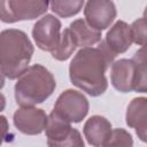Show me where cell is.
I'll return each mask as SVG.
<instances>
[{
	"label": "cell",
	"instance_id": "ffe728a7",
	"mask_svg": "<svg viewBox=\"0 0 147 147\" xmlns=\"http://www.w3.org/2000/svg\"><path fill=\"white\" fill-rule=\"evenodd\" d=\"M8 130H9V124H8L7 117L3 115H0V146L5 141L8 134Z\"/></svg>",
	"mask_w": 147,
	"mask_h": 147
},
{
	"label": "cell",
	"instance_id": "5b68a950",
	"mask_svg": "<svg viewBox=\"0 0 147 147\" xmlns=\"http://www.w3.org/2000/svg\"><path fill=\"white\" fill-rule=\"evenodd\" d=\"M49 7L44 0H0V21L16 23L30 21L44 15Z\"/></svg>",
	"mask_w": 147,
	"mask_h": 147
},
{
	"label": "cell",
	"instance_id": "ba28073f",
	"mask_svg": "<svg viewBox=\"0 0 147 147\" xmlns=\"http://www.w3.org/2000/svg\"><path fill=\"white\" fill-rule=\"evenodd\" d=\"M116 15V6L109 0H90L84 5L85 22L100 32L113 24Z\"/></svg>",
	"mask_w": 147,
	"mask_h": 147
},
{
	"label": "cell",
	"instance_id": "3957f363",
	"mask_svg": "<svg viewBox=\"0 0 147 147\" xmlns=\"http://www.w3.org/2000/svg\"><path fill=\"white\" fill-rule=\"evenodd\" d=\"M56 80L53 74L41 64L30 65L14 86L15 100L21 107H33L46 101L55 91Z\"/></svg>",
	"mask_w": 147,
	"mask_h": 147
},
{
	"label": "cell",
	"instance_id": "5bb4252c",
	"mask_svg": "<svg viewBox=\"0 0 147 147\" xmlns=\"http://www.w3.org/2000/svg\"><path fill=\"white\" fill-rule=\"evenodd\" d=\"M77 47H91L101 41V32L91 28L84 18H77L68 28Z\"/></svg>",
	"mask_w": 147,
	"mask_h": 147
},
{
	"label": "cell",
	"instance_id": "4fadbf2b",
	"mask_svg": "<svg viewBox=\"0 0 147 147\" xmlns=\"http://www.w3.org/2000/svg\"><path fill=\"white\" fill-rule=\"evenodd\" d=\"M111 130V123L101 115L91 116L83 127L84 137L92 147H102Z\"/></svg>",
	"mask_w": 147,
	"mask_h": 147
},
{
	"label": "cell",
	"instance_id": "277c9868",
	"mask_svg": "<svg viewBox=\"0 0 147 147\" xmlns=\"http://www.w3.org/2000/svg\"><path fill=\"white\" fill-rule=\"evenodd\" d=\"M45 134L48 147H85L80 132L53 110L48 115Z\"/></svg>",
	"mask_w": 147,
	"mask_h": 147
},
{
	"label": "cell",
	"instance_id": "8992f818",
	"mask_svg": "<svg viewBox=\"0 0 147 147\" xmlns=\"http://www.w3.org/2000/svg\"><path fill=\"white\" fill-rule=\"evenodd\" d=\"M88 109L87 98L82 92L68 88L56 99L53 111L69 123H79L86 117Z\"/></svg>",
	"mask_w": 147,
	"mask_h": 147
},
{
	"label": "cell",
	"instance_id": "30bf717a",
	"mask_svg": "<svg viewBox=\"0 0 147 147\" xmlns=\"http://www.w3.org/2000/svg\"><path fill=\"white\" fill-rule=\"evenodd\" d=\"M110 83L118 92L129 93L134 91L136 68L131 59H119L111 63Z\"/></svg>",
	"mask_w": 147,
	"mask_h": 147
},
{
	"label": "cell",
	"instance_id": "6da1fadb",
	"mask_svg": "<svg viewBox=\"0 0 147 147\" xmlns=\"http://www.w3.org/2000/svg\"><path fill=\"white\" fill-rule=\"evenodd\" d=\"M114 60L103 40L98 47L80 48L69 64L70 82L91 96L102 95L108 88L106 71Z\"/></svg>",
	"mask_w": 147,
	"mask_h": 147
},
{
	"label": "cell",
	"instance_id": "7c38bea8",
	"mask_svg": "<svg viewBox=\"0 0 147 147\" xmlns=\"http://www.w3.org/2000/svg\"><path fill=\"white\" fill-rule=\"evenodd\" d=\"M146 117H147V99L145 96H138L132 99L126 108L125 121L126 124L136 130L138 138L146 141Z\"/></svg>",
	"mask_w": 147,
	"mask_h": 147
},
{
	"label": "cell",
	"instance_id": "d6986e66",
	"mask_svg": "<svg viewBox=\"0 0 147 147\" xmlns=\"http://www.w3.org/2000/svg\"><path fill=\"white\" fill-rule=\"evenodd\" d=\"M132 42L145 47V40H146V18L145 16L136 20L130 25Z\"/></svg>",
	"mask_w": 147,
	"mask_h": 147
},
{
	"label": "cell",
	"instance_id": "9a60e30c",
	"mask_svg": "<svg viewBox=\"0 0 147 147\" xmlns=\"http://www.w3.org/2000/svg\"><path fill=\"white\" fill-rule=\"evenodd\" d=\"M136 68V84L134 91L140 93H146L147 91V76H146V53L145 47L138 49L131 59Z\"/></svg>",
	"mask_w": 147,
	"mask_h": 147
},
{
	"label": "cell",
	"instance_id": "7a4b0ae2",
	"mask_svg": "<svg viewBox=\"0 0 147 147\" xmlns=\"http://www.w3.org/2000/svg\"><path fill=\"white\" fill-rule=\"evenodd\" d=\"M34 53L28 34L18 29L0 32V70L10 79H17L28 68Z\"/></svg>",
	"mask_w": 147,
	"mask_h": 147
},
{
	"label": "cell",
	"instance_id": "8fae6325",
	"mask_svg": "<svg viewBox=\"0 0 147 147\" xmlns=\"http://www.w3.org/2000/svg\"><path fill=\"white\" fill-rule=\"evenodd\" d=\"M103 42L114 56L125 53L132 45L130 25L125 21L118 20L108 30Z\"/></svg>",
	"mask_w": 147,
	"mask_h": 147
},
{
	"label": "cell",
	"instance_id": "ac0fdd59",
	"mask_svg": "<svg viewBox=\"0 0 147 147\" xmlns=\"http://www.w3.org/2000/svg\"><path fill=\"white\" fill-rule=\"evenodd\" d=\"M102 147H133V139L125 129H113Z\"/></svg>",
	"mask_w": 147,
	"mask_h": 147
},
{
	"label": "cell",
	"instance_id": "2e32d148",
	"mask_svg": "<svg viewBox=\"0 0 147 147\" xmlns=\"http://www.w3.org/2000/svg\"><path fill=\"white\" fill-rule=\"evenodd\" d=\"M76 48H77V46L67 28L61 32L59 42H57L55 49L51 54H52V57L55 59L56 61H65L74 54Z\"/></svg>",
	"mask_w": 147,
	"mask_h": 147
},
{
	"label": "cell",
	"instance_id": "9c48e42d",
	"mask_svg": "<svg viewBox=\"0 0 147 147\" xmlns=\"http://www.w3.org/2000/svg\"><path fill=\"white\" fill-rule=\"evenodd\" d=\"M48 116L46 113L36 107H21L13 116L15 127L23 134L37 136L45 131Z\"/></svg>",
	"mask_w": 147,
	"mask_h": 147
},
{
	"label": "cell",
	"instance_id": "52a82bcc",
	"mask_svg": "<svg viewBox=\"0 0 147 147\" xmlns=\"http://www.w3.org/2000/svg\"><path fill=\"white\" fill-rule=\"evenodd\" d=\"M61 28V21L52 14H46L39 18L32 28V37L38 48L52 53L59 42Z\"/></svg>",
	"mask_w": 147,
	"mask_h": 147
},
{
	"label": "cell",
	"instance_id": "7402d4cb",
	"mask_svg": "<svg viewBox=\"0 0 147 147\" xmlns=\"http://www.w3.org/2000/svg\"><path fill=\"white\" fill-rule=\"evenodd\" d=\"M3 86H5V76L2 75V72H1V70H0V90H1Z\"/></svg>",
	"mask_w": 147,
	"mask_h": 147
},
{
	"label": "cell",
	"instance_id": "44dd1931",
	"mask_svg": "<svg viewBox=\"0 0 147 147\" xmlns=\"http://www.w3.org/2000/svg\"><path fill=\"white\" fill-rule=\"evenodd\" d=\"M5 107H6V98H5V95L0 92V111H2V110L5 109Z\"/></svg>",
	"mask_w": 147,
	"mask_h": 147
},
{
	"label": "cell",
	"instance_id": "e0dca14e",
	"mask_svg": "<svg viewBox=\"0 0 147 147\" xmlns=\"http://www.w3.org/2000/svg\"><path fill=\"white\" fill-rule=\"evenodd\" d=\"M85 2L83 0H54L49 2V9L60 17H71L77 15Z\"/></svg>",
	"mask_w": 147,
	"mask_h": 147
}]
</instances>
